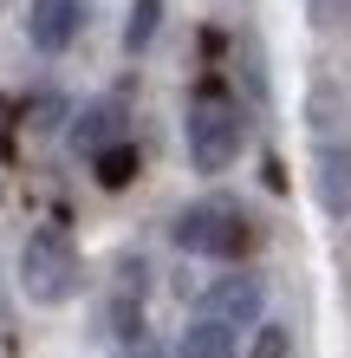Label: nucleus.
Instances as JSON below:
<instances>
[{
  "label": "nucleus",
  "instance_id": "obj_1",
  "mask_svg": "<svg viewBox=\"0 0 351 358\" xmlns=\"http://www.w3.org/2000/svg\"><path fill=\"white\" fill-rule=\"evenodd\" d=\"M234 157H241V111L221 98V78H202L189 104V163L202 176H221Z\"/></svg>",
  "mask_w": 351,
  "mask_h": 358
},
{
  "label": "nucleus",
  "instance_id": "obj_2",
  "mask_svg": "<svg viewBox=\"0 0 351 358\" xmlns=\"http://www.w3.org/2000/svg\"><path fill=\"white\" fill-rule=\"evenodd\" d=\"M20 287H27L33 306H59L72 300L78 287V248L66 228H33L27 248H20Z\"/></svg>",
  "mask_w": 351,
  "mask_h": 358
},
{
  "label": "nucleus",
  "instance_id": "obj_3",
  "mask_svg": "<svg viewBox=\"0 0 351 358\" xmlns=\"http://www.w3.org/2000/svg\"><path fill=\"white\" fill-rule=\"evenodd\" d=\"M247 241H254V222L228 202H195L176 215V248H189V255L234 261V255H247Z\"/></svg>",
  "mask_w": 351,
  "mask_h": 358
},
{
  "label": "nucleus",
  "instance_id": "obj_4",
  "mask_svg": "<svg viewBox=\"0 0 351 358\" xmlns=\"http://www.w3.org/2000/svg\"><path fill=\"white\" fill-rule=\"evenodd\" d=\"M85 13H91V0H33L27 33H33L39 52H66L72 39L85 33Z\"/></svg>",
  "mask_w": 351,
  "mask_h": 358
},
{
  "label": "nucleus",
  "instance_id": "obj_5",
  "mask_svg": "<svg viewBox=\"0 0 351 358\" xmlns=\"http://www.w3.org/2000/svg\"><path fill=\"white\" fill-rule=\"evenodd\" d=\"M260 300H267V293H260L254 273H228V280L209 293V306H215L209 320H221V326L234 332V320H241V326H247V320H260Z\"/></svg>",
  "mask_w": 351,
  "mask_h": 358
},
{
  "label": "nucleus",
  "instance_id": "obj_6",
  "mask_svg": "<svg viewBox=\"0 0 351 358\" xmlns=\"http://www.w3.org/2000/svg\"><path fill=\"white\" fill-rule=\"evenodd\" d=\"M319 202L332 215H351V143H325L319 150Z\"/></svg>",
  "mask_w": 351,
  "mask_h": 358
},
{
  "label": "nucleus",
  "instance_id": "obj_7",
  "mask_svg": "<svg viewBox=\"0 0 351 358\" xmlns=\"http://www.w3.org/2000/svg\"><path fill=\"white\" fill-rule=\"evenodd\" d=\"M72 143H78V150H111V143H124V111H117V104L105 98V104H91V111L85 117H78L72 124Z\"/></svg>",
  "mask_w": 351,
  "mask_h": 358
},
{
  "label": "nucleus",
  "instance_id": "obj_8",
  "mask_svg": "<svg viewBox=\"0 0 351 358\" xmlns=\"http://www.w3.org/2000/svg\"><path fill=\"white\" fill-rule=\"evenodd\" d=\"M176 358H241V345H234V332L221 326V320H195L189 332H182Z\"/></svg>",
  "mask_w": 351,
  "mask_h": 358
},
{
  "label": "nucleus",
  "instance_id": "obj_9",
  "mask_svg": "<svg viewBox=\"0 0 351 358\" xmlns=\"http://www.w3.org/2000/svg\"><path fill=\"white\" fill-rule=\"evenodd\" d=\"M91 170H98V182H105V189H130V182H137V143H111V150H98Z\"/></svg>",
  "mask_w": 351,
  "mask_h": 358
},
{
  "label": "nucleus",
  "instance_id": "obj_10",
  "mask_svg": "<svg viewBox=\"0 0 351 358\" xmlns=\"http://www.w3.org/2000/svg\"><path fill=\"white\" fill-rule=\"evenodd\" d=\"M156 20H163V0H130V27H124V46L143 52L156 39Z\"/></svg>",
  "mask_w": 351,
  "mask_h": 358
},
{
  "label": "nucleus",
  "instance_id": "obj_11",
  "mask_svg": "<svg viewBox=\"0 0 351 358\" xmlns=\"http://www.w3.org/2000/svg\"><path fill=\"white\" fill-rule=\"evenodd\" d=\"M254 358H286V332H280V326H267V332H260V345H254Z\"/></svg>",
  "mask_w": 351,
  "mask_h": 358
},
{
  "label": "nucleus",
  "instance_id": "obj_12",
  "mask_svg": "<svg viewBox=\"0 0 351 358\" xmlns=\"http://www.w3.org/2000/svg\"><path fill=\"white\" fill-rule=\"evenodd\" d=\"M117 358H163V345H156V339H124Z\"/></svg>",
  "mask_w": 351,
  "mask_h": 358
}]
</instances>
